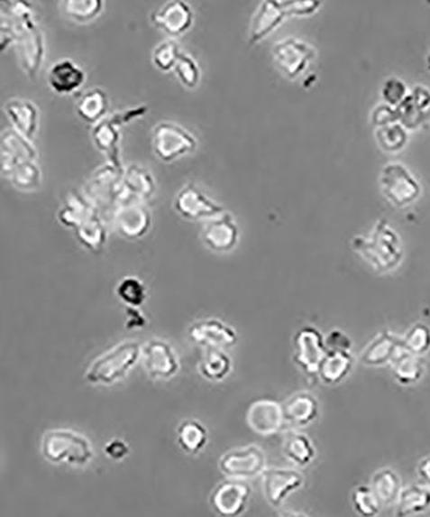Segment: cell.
Returning a JSON list of instances; mask_svg holds the SVG:
<instances>
[{
	"mask_svg": "<svg viewBox=\"0 0 430 517\" xmlns=\"http://www.w3.org/2000/svg\"><path fill=\"white\" fill-rule=\"evenodd\" d=\"M2 50L14 42L19 52L21 67L30 77H34L43 62L46 44L44 35L34 19V12L25 2H3Z\"/></svg>",
	"mask_w": 430,
	"mask_h": 517,
	"instance_id": "cell-1",
	"label": "cell"
},
{
	"mask_svg": "<svg viewBox=\"0 0 430 517\" xmlns=\"http://www.w3.org/2000/svg\"><path fill=\"white\" fill-rule=\"evenodd\" d=\"M352 247L380 273L393 271L403 259L401 238L384 219L375 224V228L367 237H354Z\"/></svg>",
	"mask_w": 430,
	"mask_h": 517,
	"instance_id": "cell-2",
	"label": "cell"
},
{
	"mask_svg": "<svg viewBox=\"0 0 430 517\" xmlns=\"http://www.w3.org/2000/svg\"><path fill=\"white\" fill-rule=\"evenodd\" d=\"M41 453L47 462L73 467H86L95 457L89 439L82 433L67 429H48L44 432Z\"/></svg>",
	"mask_w": 430,
	"mask_h": 517,
	"instance_id": "cell-3",
	"label": "cell"
},
{
	"mask_svg": "<svg viewBox=\"0 0 430 517\" xmlns=\"http://www.w3.org/2000/svg\"><path fill=\"white\" fill-rule=\"evenodd\" d=\"M142 346L133 340L119 343L98 355L87 367L85 379L92 385H113L127 378L142 360Z\"/></svg>",
	"mask_w": 430,
	"mask_h": 517,
	"instance_id": "cell-4",
	"label": "cell"
},
{
	"mask_svg": "<svg viewBox=\"0 0 430 517\" xmlns=\"http://www.w3.org/2000/svg\"><path fill=\"white\" fill-rule=\"evenodd\" d=\"M151 145L155 155L169 163L193 153L198 146V140L181 125L164 121L154 125Z\"/></svg>",
	"mask_w": 430,
	"mask_h": 517,
	"instance_id": "cell-5",
	"label": "cell"
},
{
	"mask_svg": "<svg viewBox=\"0 0 430 517\" xmlns=\"http://www.w3.org/2000/svg\"><path fill=\"white\" fill-rule=\"evenodd\" d=\"M219 469L228 479L246 481L262 476L267 469V456L258 445L237 448L220 457Z\"/></svg>",
	"mask_w": 430,
	"mask_h": 517,
	"instance_id": "cell-6",
	"label": "cell"
},
{
	"mask_svg": "<svg viewBox=\"0 0 430 517\" xmlns=\"http://www.w3.org/2000/svg\"><path fill=\"white\" fill-rule=\"evenodd\" d=\"M124 170L116 169L114 164L106 163L96 170L86 188V197L98 212L116 210L119 190Z\"/></svg>",
	"mask_w": 430,
	"mask_h": 517,
	"instance_id": "cell-7",
	"label": "cell"
},
{
	"mask_svg": "<svg viewBox=\"0 0 430 517\" xmlns=\"http://www.w3.org/2000/svg\"><path fill=\"white\" fill-rule=\"evenodd\" d=\"M325 336L315 326H303L294 337V363L307 376H316L319 365L327 355Z\"/></svg>",
	"mask_w": 430,
	"mask_h": 517,
	"instance_id": "cell-8",
	"label": "cell"
},
{
	"mask_svg": "<svg viewBox=\"0 0 430 517\" xmlns=\"http://www.w3.org/2000/svg\"><path fill=\"white\" fill-rule=\"evenodd\" d=\"M382 193L393 205L403 208L419 197L420 184L401 163H389L380 176Z\"/></svg>",
	"mask_w": 430,
	"mask_h": 517,
	"instance_id": "cell-9",
	"label": "cell"
},
{
	"mask_svg": "<svg viewBox=\"0 0 430 517\" xmlns=\"http://www.w3.org/2000/svg\"><path fill=\"white\" fill-rule=\"evenodd\" d=\"M249 484L241 480L226 479L212 490L210 504L220 517H239L243 515L251 498Z\"/></svg>",
	"mask_w": 430,
	"mask_h": 517,
	"instance_id": "cell-10",
	"label": "cell"
},
{
	"mask_svg": "<svg viewBox=\"0 0 430 517\" xmlns=\"http://www.w3.org/2000/svg\"><path fill=\"white\" fill-rule=\"evenodd\" d=\"M143 369L153 379L169 381L180 372V361L175 349L162 339H151L142 346Z\"/></svg>",
	"mask_w": 430,
	"mask_h": 517,
	"instance_id": "cell-11",
	"label": "cell"
},
{
	"mask_svg": "<svg viewBox=\"0 0 430 517\" xmlns=\"http://www.w3.org/2000/svg\"><path fill=\"white\" fill-rule=\"evenodd\" d=\"M262 490L271 507H280L283 502L303 488L306 477L295 468H267L261 476Z\"/></svg>",
	"mask_w": 430,
	"mask_h": 517,
	"instance_id": "cell-12",
	"label": "cell"
},
{
	"mask_svg": "<svg viewBox=\"0 0 430 517\" xmlns=\"http://www.w3.org/2000/svg\"><path fill=\"white\" fill-rule=\"evenodd\" d=\"M173 208L185 219L199 220L217 217L224 212L223 206L203 193L194 182H188L176 194Z\"/></svg>",
	"mask_w": 430,
	"mask_h": 517,
	"instance_id": "cell-13",
	"label": "cell"
},
{
	"mask_svg": "<svg viewBox=\"0 0 430 517\" xmlns=\"http://www.w3.org/2000/svg\"><path fill=\"white\" fill-rule=\"evenodd\" d=\"M191 342L207 349L232 348L238 343V333L235 328L217 319H206L194 322L189 328Z\"/></svg>",
	"mask_w": 430,
	"mask_h": 517,
	"instance_id": "cell-14",
	"label": "cell"
},
{
	"mask_svg": "<svg viewBox=\"0 0 430 517\" xmlns=\"http://www.w3.org/2000/svg\"><path fill=\"white\" fill-rule=\"evenodd\" d=\"M315 56V50L309 44L295 38L283 39L273 47L274 62L289 79L300 76Z\"/></svg>",
	"mask_w": 430,
	"mask_h": 517,
	"instance_id": "cell-15",
	"label": "cell"
},
{
	"mask_svg": "<svg viewBox=\"0 0 430 517\" xmlns=\"http://www.w3.org/2000/svg\"><path fill=\"white\" fill-rule=\"evenodd\" d=\"M202 240L214 253L226 254L234 250L239 240V229L233 215L224 211L206 221Z\"/></svg>",
	"mask_w": 430,
	"mask_h": 517,
	"instance_id": "cell-16",
	"label": "cell"
},
{
	"mask_svg": "<svg viewBox=\"0 0 430 517\" xmlns=\"http://www.w3.org/2000/svg\"><path fill=\"white\" fill-rule=\"evenodd\" d=\"M155 189H157V182L154 180L153 173L142 164H131L124 170L121 190H119L118 206L124 205V203L149 201L153 198Z\"/></svg>",
	"mask_w": 430,
	"mask_h": 517,
	"instance_id": "cell-17",
	"label": "cell"
},
{
	"mask_svg": "<svg viewBox=\"0 0 430 517\" xmlns=\"http://www.w3.org/2000/svg\"><path fill=\"white\" fill-rule=\"evenodd\" d=\"M246 420L251 431L260 436L276 435L286 424L282 403L268 399L256 400L247 411Z\"/></svg>",
	"mask_w": 430,
	"mask_h": 517,
	"instance_id": "cell-18",
	"label": "cell"
},
{
	"mask_svg": "<svg viewBox=\"0 0 430 517\" xmlns=\"http://www.w3.org/2000/svg\"><path fill=\"white\" fill-rule=\"evenodd\" d=\"M151 23L171 37L184 34L193 25V8L184 0L164 3L151 14Z\"/></svg>",
	"mask_w": 430,
	"mask_h": 517,
	"instance_id": "cell-19",
	"label": "cell"
},
{
	"mask_svg": "<svg viewBox=\"0 0 430 517\" xmlns=\"http://www.w3.org/2000/svg\"><path fill=\"white\" fill-rule=\"evenodd\" d=\"M114 226L122 237L139 240L151 226V214L142 202L124 203L118 206L113 215Z\"/></svg>",
	"mask_w": 430,
	"mask_h": 517,
	"instance_id": "cell-20",
	"label": "cell"
},
{
	"mask_svg": "<svg viewBox=\"0 0 430 517\" xmlns=\"http://www.w3.org/2000/svg\"><path fill=\"white\" fill-rule=\"evenodd\" d=\"M402 351V337L396 336L392 331L384 330L364 346L360 355V361L364 366H387L392 365Z\"/></svg>",
	"mask_w": 430,
	"mask_h": 517,
	"instance_id": "cell-21",
	"label": "cell"
},
{
	"mask_svg": "<svg viewBox=\"0 0 430 517\" xmlns=\"http://www.w3.org/2000/svg\"><path fill=\"white\" fill-rule=\"evenodd\" d=\"M0 151H2V172L5 176H10L19 164L37 160V149L14 128L3 131Z\"/></svg>",
	"mask_w": 430,
	"mask_h": 517,
	"instance_id": "cell-22",
	"label": "cell"
},
{
	"mask_svg": "<svg viewBox=\"0 0 430 517\" xmlns=\"http://www.w3.org/2000/svg\"><path fill=\"white\" fill-rule=\"evenodd\" d=\"M286 424L295 429H304L315 423L319 417V402L315 394L301 391L289 396L282 403Z\"/></svg>",
	"mask_w": 430,
	"mask_h": 517,
	"instance_id": "cell-23",
	"label": "cell"
},
{
	"mask_svg": "<svg viewBox=\"0 0 430 517\" xmlns=\"http://www.w3.org/2000/svg\"><path fill=\"white\" fill-rule=\"evenodd\" d=\"M288 14L285 3L280 2H262L260 3L258 10L253 14L251 20L249 32V43H258L262 38L270 34L274 29L283 23Z\"/></svg>",
	"mask_w": 430,
	"mask_h": 517,
	"instance_id": "cell-24",
	"label": "cell"
},
{
	"mask_svg": "<svg viewBox=\"0 0 430 517\" xmlns=\"http://www.w3.org/2000/svg\"><path fill=\"white\" fill-rule=\"evenodd\" d=\"M85 80V70L70 59L59 60L48 71V85L59 95L73 94Z\"/></svg>",
	"mask_w": 430,
	"mask_h": 517,
	"instance_id": "cell-25",
	"label": "cell"
},
{
	"mask_svg": "<svg viewBox=\"0 0 430 517\" xmlns=\"http://www.w3.org/2000/svg\"><path fill=\"white\" fill-rule=\"evenodd\" d=\"M5 110L14 130L32 142L38 131V106L25 98H11L5 103Z\"/></svg>",
	"mask_w": 430,
	"mask_h": 517,
	"instance_id": "cell-26",
	"label": "cell"
},
{
	"mask_svg": "<svg viewBox=\"0 0 430 517\" xmlns=\"http://www.w3.org/2000/svg\"><path fill=\"white\" fill-rule=\"evenodd\" d=\"M355 363L352 352L328 351L319 365L316 378L325 385L343 383L353 370Z\"/></svg>",
	"mask_w": 430,
	"mask_h": 517,
	"instance_id": "cell-27",
	"label": "cell"
},
{
	"mask_svg": "<svg viewBox=\"0 0 430 517\" xmlns=\"http://www.w3.org/2000/svg\"><path fill=\"white\" fill-rule=\"evenodd\" d=\"M119 128L121 127L113 121L112 116L107 115L92 128V140L95 145L107 155L109 163L114 164L116 169L124 170L119 153Z\"/></svg>",
	"mask_w": 430,
	"mask_h": 517,
	"instance_id": "cell-28",
	"label": "cell"
},
{
	"mask_svg": "<svg viewBox=\"0 0 430 517\" xmlns=\"http://www.w3.org/2000/svg\"><path fill=\"white\" fill-rule=\"evenodd\" d=\"M98 212L86 194L70 190L65 197L64 205L59 210V220L69 228L76 229L80 224L85 223L88 217Z\"/></svg>",
	"mask_w": 430,
	"mask_h": 517,
	"instance_id": "cell-29",
	"label": "cell"
},
{
	"mask_svg": "<svg viewBox=\"0 0 430 517\" xmlns=\"http://www.w3.org/2000/svg\"><path fill=\"white\" fill-rule=\"evenodd\" d=\"M425 372L426 365L423 357L408 354L405 348L392 363L393 378L403 387L419 383L425 375Z\"/></svg>",
	"mask_w": 430,
	"mask_h": 517,
	"instance_id": "cell-30",
	"label": "cell"
},
{
	"mask_svg": "<svg viewBox=\"0 0 430 517\" xmlns=\"http://www.w3.org/2000/svg\"><path fill=\"white\" fill-rule=\"evenodd\" d=\"M77 113L88 125H96L105 118L109 109V97L100 87L86 91L77 103Z\"/></svg>",
	"mask_w": 430,
	"mask_h": 517,
	"instance_id": "cell-31",
	"label": "cell"
},
{
	"mask_svg": "<svg viewBox=\"0 0 430 517\" xmlns=\"http://www.w3.org/2000/svg\"><path fill=\"white\" fill-rule=\"evenodd\" d=\"M371 486L381 506H393L402 493V480L392 468H381L371 477Z\"/></svg>",
	"mask_w": 430,
	"mask_h": 517,
	"instance_id": "cell-32",
	"label": "cell"
},
{
	"mask_svg": "<svg viewBox=\"0 0 430 517\" xmlns=\"http://www.w3.org/2000/svg\"><path fill=\"white\" fill-rule=\"evenodd\" d=\"M430 508V489L425 485L403 488L396 503V517H412L426 512Z\"/></svg>",
	"mask_w": 430,
	"mask_h": 517,
	"instance_id": "cell-33",
	"label": "cell"
},
{
	"mask_svg": "<svg viewBox=\"0 0 430 517\" xmlns=\"http://www.w3.org/2000/svg\"><path fill=\"white\" fill-rule=\"evenodd\" d=\"M283 454L297 467H307L316 457V449L309 436L300 432L287 433L282 447Z\"/></svg>",
	"mask_w": 430,
	"mask_h": 517,
	"instance_id": "cell-34",
	"label": "cell"
},
{
	"mask_svg": "<svg viewBox=\"0 0 430 517\" xmlns=\"http://www.w3.org/2000/svg\"><path fill=\"white\" fill-rule=\"evenodd\" d=\"M178 447L190 456H198L208 442V431L205 424L197 420L181 421L176 431Z\"/></svg>",
	"mask_w": 430,
	"mask_h": 517,
	"instance_id": "cell-35",
	"label": "cell"
},
{
	"mask_svg": "<svg viewBox=\"0 0 430 517\" xmlns=\"http://www.w3.org/2000/svg\"><path fill=\"white\" fill-rule=\"evenodd\" d=\"M74 230H76L78 241L87 250L94 254L103 253L106 245L107 230L103 217H100V212H96Z\"/></svg>",
	"mask_w": 430,
	"mask_h": 517,
	"instance_id": "cell-36",
	"label": "cell"
},
{
	"mask_svg": "<svg viewBox=\"0 0 430 517\" xmlns=\"http://www.w3.org/2000/svg\"><path fill=\"white\" fill-rule=\"evenodd\" d=\"M233 370V361L223 349H207L199 363V373L210 382H221L228 378Z\"/></svg>",
	"mask_w": 430,
	"mask_h": 517,
	"instance_id": "cell-37",
	"label": "cell"
},
{
	"mask_svg": "<svg viewBox=\"0 0 430 517\" xmlns=\"http://www.w3.org/2000/svg\"><path fill=\"white\" fill-rule=\"evenodd\" d=\"M115 294L122 303L130 308L142 307L148 299L146 286L140 278L134 276L122 278L116 285Z\"/></svg>",
	"mask_w": 430,
	"mask_h": 517,
	"instance_id": "cell-38",
	"label": "cell"
},
{
	"mask_svg": "<svg viewBox=\"0 0 430 517\" xmlns=\"http://www.w3.org/2000/svg\"><path fill=\"white\" fill-rule=\"evenodd\" d=\"M403 348L408 354L419 355H428L430 352V326L424 322H417L408 328L405 337H402Z\"/></svg>",
	"mask_w": 430,
	"mask_h": 517,
	"instance_id": "cell-39",
	"label": "cell"
},
{
	"mask_svg": "<svg viewBox=\"0 0 430 517\" xmlns=\"http://www.w3.org/2000/svg\"><path fill=\"white\" fill-rule=\"evenodd\" d=\"M61 7L71 20L85 23L101 14L104 3L101 0H67L62 2Z\"/></svg>",
	"mask_w": 430,
	"mask_h": 517,
	"instance_id": "cell-40",
	"label": "cell"
},
{
	"mask_svg": "<svg viewBox=\"0 0 430 517\" xmlns=\"http://www.w3.org/2000/svg\"><path fill=\"white\" fill-rule=\"evenodd\" d=\"M351 499L354 512L360 517H376L380 513V501L370 485H358Z\"/></svg>",
	"mask_w": 430,
	"mask_h": 517,
	"instance_id": "cell-41",
	"label": "cell"
},
{
	"mask_svg": "<svg viewBox=\"0 0 430 517\" xmlns=\"http://www.w3.org/2000/svg\"><path fill=\"white\" fill-rule=\"evenodd\" d=\"M14 187L23 190L38 189L41 184V171L35 161H26L19 164L8 176Z\"/></svg>",
	"mask_w": 430,
	"mask_h": 517,
	"instance_id": "cell-42",
	"label": "cell"
},
{
	"mask_svg": "<svg viewBox=\"0 0 430 517\" xmlns=\"http://www.w3.org/2000/svg\"><path fill=\"white\" fill-rule=\"evenodd\" d=\"M181 53L182 51L178 42L173 41V39H167L155 47L153 53H151V60L160 70L169 71L175 69Z\"/></svg>",
	"mask_w": 430,
	"mask_h": 517,
	"instance_id": "cell-43",
	"label": "cell"
},
{
	"mask_svg": "<svg viewBox=\"0 0 430 517\" xmlns=\"http://www.w3.org/2000/svg\"><path fill=\"white\" fill-rule=\"evenodd\" d=\"M175 71L182 85L188 88H196L201 82V68H199L197 60L189 53H181L180 59L176 64Z\"/></svg>",
	"mask_w": 430,
	"mask_h": 517,
	"instance_id": "cell-44",
	"label": "cell"
},
{
	"mask_svg": "<svg viewBox=\"0 0 430 517\" xmlns=\"http://www.w3.org/2000/svg\"><path fill=\"white\" fill-rule=\"evenodd\" d=\"M378 140L385 151H398L407 142V136L401 125H393L381 128L378 133Z\"/></svg>",
	"mask_w": 430,
	"mask_h": 517,
	"instance_id": "cell-45",
	"label": "cell"
},
{
	"mask_svg": "<svg viewBox=\"0 0 430 517\" xmlns=\"http://www.w3.org/2000/svg\"><path fill=\"white\" fill-rule=\"evenodd\" d=\"M406 97V86L402 80L397 79V78H390L385 82L384 87H382V97L385 101L396 106V104H401L403 98Z\"/></svg>",
	"mask_w": 430,
	"mask_h": 517,
	"instance_id": "cell-46",
	"label": "cell"
},
{
	"mask_svg": "<svg viewBox=\"0 0 430 517\" xmlns=\"http://www.w3.org/2000/svg\"><path fill=\"white\" fill-rule=\"evenodd\" d=\"M325 346L327 351H344L352 352V340L351 337L346 336L344 331L331 330L327 336L325 337Z\"/></svg>",
	"mask_w": 430,
	"mask_h": 517,
	"instance_id": "cell-47",
	"label": "cell"
},
{
	"mask_svg": "<svg viewBox=\"0 0 430 517\" xmlns=\"http://www.w3.org/2000/svg\"><path fill=\"white\" fill-rule=\"evenodd\" d=\"M104 453L107 458L114 460V462H121L130 456L131 449L127 442L121 440V439H113V440L106 442L105 447H104Z\"/></svg>",
	"mask_w": 430,
	"mask_h": 517,
	"instance_id": "cell-48",
	"label": "cell"
},
{
	"mask_svg": "<svg viewBox=\"0 0 430 517\" xmlns=\"http://www.w3.org/2000/svg\"><path fill=\"white\" fill-rule=\"evenodd\" d=\"M286 8L288 14H312L319 7V3L286 2Z\"/></svg>",
	"mask_w": 430,
	"mask_h": 517,
	"instance_id": "cell-49",
	"label": "cell"
},
{
	"mask_svg": "<svg viewBox=\"0 0 430 517\" xmlns=\"http://www.w3.org/2000/svg\"><path fill=\"white\" fill-rule=\"evenodd\" d=\"M139 308L127 307L125 313H127V321H125V328H139L146 325V319L139 312Z\"/></svg>",
	"mask_w": 430,
	"mask_h": 517,
	"instance_id": "cell-50",
	"label": "cell"
},
{
	"mask_svg": "<svg viewBox=\"0 0 430 517\" xmlns=\"http://www.w3.org/2000/svg\"><path fill=\"white\" fill-rule=\"evenodd\" d=\"M417 476L420 477L421 483L430 488V456L424 457L417 465Z\"/></svg>",
	"mask_w": 430,
	"mask_h": 517,
	"instance_id": "cell-51",
	"label": "cell"
},
{
	"mask_svg": "<svg viewBox=\"0 0 430 517\" xmlns=\"http://www.w3.org/2000/svg\"><path fill=\"white\" fill-rule=\"evenodd\" d=\"M279 517H309L306 513L297 512V511H285L280 513Z\"/></svg>",
	"mask_w": 430,
	"mask_h": 517,
	"instance_id": "cell-52",
	"label": "cell"
},
{
	"mask_svg": "<svg viewBox=\"0 0 430 517\" xmlns=\"http://www.w3.org/2000/svg\"><path fill=\"white\" fill-rule=\"evenodd\" d=\"M426 61H428V69H429V71H430V53H429V55H428V59H426Z\"/></svg>",
	"mask_w": 430,
	"mask_h": 517,
	"instance_id": "cell-53",
	"label": "cell"
}]
</instances>
